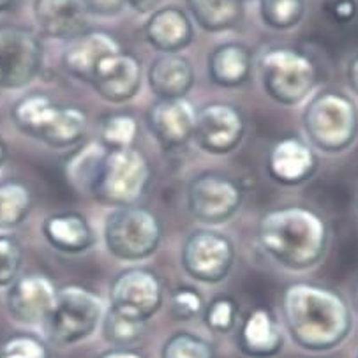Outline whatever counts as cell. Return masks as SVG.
<instances>
[{
  "instance_id": "cell-34",
  "label": "cell",
  "mask_w": 358,
  "mask_h": 358,
  "mask_svg": "<svg viewBox=\"0 0 358 358\" xmlns=\"http://www.w3.org/2000/svg\"><path fill=\"white\" fill-rule=\"evenodd\" d=\"M205 300L194 288H177L170 296V313L178 322H191L196 316L203 314Z\"/></svg>"
},
{
  "instance_id": "cell-1",
  "label": "cell",
  "mask_w": 358,
  "mask_h": 358,
  "mask_svg": "<svg viewBox=\"0 0 358 358\" xmlns=\"http://www.w3.org/2000/svg\"><path fill=\"white\" fill-rule=\"evenodd\" d=\"M281 310L293 343L313 353L339 348L353 329L350 303L336 289L322 285H289L282 292Z\"/></svg>"
},
{
  "instance_id": "cell-10",
  "label": "cell",
  "mask_w": 358,
  "mask_h": 358,
  "mask_svg": "<svg viewBox=\"0 0 358 358\" xmlns=\"http://www.w3.org/2000/svg\"><path fill=\"white\" fill-rule=\"evenodd\" d=\"M244 189L233 177L219 171L198 173L187 185V208L196 221L222 224L241 208Z\"/></svg>"
},
{
  "instance_id": "cell-43",
  "label": "cell",
  "mask_w": 358,
  "mask_h": 358,
  "mask_svg": "<svg viewBox=\"0 0 358 358\" xmlns=\"http://www.w3.org/2000/svg\"><path fill=\"white\" fill-rule=\"evenodd\" d=\"M13 2H15V0H0V13L8 11L13 6Z\"/></svg>"
},
{
  "instance_id": "cell-45",
  "label": "cell",
  "mask_w": 358,
  "mask_h": 358,
  "mask_svg": "<svg viewBox=\"0 0 358 358\" xmlns=\"http://www.w3.org/2000/svg\"><path fill=\"white\" fill-rule=\"evenodd\" d=\"M357 358H358V357H357Z\"/></svg>"
},
{
  "instance_id": "cell-33",
  "label": "cell",
  "mask_w": 358,
  "mask_h": 358,
  "mask_svg": "<svg viewBox=\"0 0 358 358\" xmlns=\"http://www.w3.org/2000/svg\"><path fill=\"white\" fill-rule=\"evenodd\" d=\"M0 358H50V350L37 336L18 334L2 344Z\"/></svg>"
},
{
  "instance_id": "cell-14",
  "label": "cell",
  "mask_w": 358,
  "mask_h": 358,
  "mask_svg": "<svg viewBox=\"0 0 358 358\" xmlns=\"http://www.w3.org/2000/svg\"><path fill=\"white\" fill-rule=\"evenodd\" d=\"M57 285L45 273L18 275L8 286L6 307L15 322L27 327H41L55 302Z\"/></svg>"
},
{
  "instance_id": "cell-38",
  "label": "cell",
  "mask_w": 358,
  "mask_h": 358,
  "mask_svg": "<svg viewBox=\"0 0 358 358\" xmlns=\"http://www.w3.org/2000/svg\"><path fill=\"white\" fill-rule=\"evenodd\" d=\"M163 2L164 0H127V6L138 15H152Z\"/></svg>"
},
{
  "instance_id": "cell-16",
  "label": "cell",
  "mask_w": 358,
  "mask_h": 358,
  "mask_svg": "<svg viewBox=\"0 0 358 358\" xmlns=\"http://www.w3.org/2000/svg\"><path fill=\"white\" fill-rule=\"evenodd\" d=\"M265 170L266 175L279 185H300L316 173V150L306 140L289 134L272 145L266 155Z\"/></svg>"
},
{
  "instance_id": "cell-22",
  "label": "cell",
  "mask_w": 358,
  "mask_h": 358,
  "mask_svg": "<svg viewBox=\"0 0 358 358\" xmlns=\"http://www.w3.org/2000/svg\"><path fill=\"white\" fill-rule=\"evenodd\" d=\"M147 80L155 99H180L194 85V69L180 53H166L152 60Z\"/></svg>"
},
{
  "instance_id": "cell-28",
  "label": "cell",
  "mask_w": 358,
  "mask_h": 358,
  "mask_svg": "<svg viewBox=\"0 0 358 358\" xmlns=\"http://www.w3.org/2000/svg\"><path fill=\"white\" fill-rule=\"evenodd\" d=\"M99 143L108 150L134 148L138 140V120L129 113H111L103 118Z\"/></svg>"
},
{
  "instance_id": "cell-27",
  "label": "cell",
  "mask_w": 358,
  "mask_h": 358,
  "mask_svg": "<svg viewBox=\"0 0 358 358\" xmlns=\"http://www.w3.org/2000/svg\"><path fill=\"white\" fill-rule=\"evenodd\" d=\"M32 210V192L22 182L0 184V229L22 224Z\"/></svg>"
},
{
  "instance_id": "cell-24",
  "label": "cell",
  "mask_w": 358,
  "mask_h": 358,
  "mask_svg": "<svg viewBox=\"0 0 358 358\" xmlns=\"http://www.w3.org/2000/svg\"><path fill=\"white\" fill-rule=\"evenodd\" d=\"M207 73L210 82L222 89L244 85L252 73V53L242 43H224L208 53Z\"/></svg>"
},
{
  "instance_id": "cell-29",
  "label": "cell",
  "mask_w": 358,
  "mask_h": 358,
  "mask_svg": "<svg viewBox=\"0 0 358 358\" xmlns=\"http://www.w3.org/2000/svg\"><path fill=\"white\" fill-rule=\"evenodd\" d=\"M306 15V0H259V18L268 29L289 30Z\"/></svg>"
},
{
  "instance_id": "cell-32",
  "label": "cell",
  "mask_w": 358,
  "mask_h": 358,
  "mask_svg": "<svg viewBox=\"0 0 358 358\" xmlns=\"http://www.w3.org/2000/svg\"><path fill=\"white\" fill-rule=\"evenodd\" d=\"M205 325L215 334H229L238 325V303L231 296H217L205 306Z\"/></svg>"
},
{
  "instance_id": "cell-12",
  "label": "cell",
  "mask_w": 358,
  "mask_h": 358,
  "mask_svg": "<svg viewBox=\"0 0 358 358\" xmlns=\"http://www.w3.org/2000/svg\"><path fill=\"white\" fill-rule=\"evenodd\" d=\"M41 67V39L25 27L0 25V89H23Z\"/></svg>"
},
{
  "instance_id": "cell-35",
  "label": "cell",
  "mask_w": 358,
  "mask_h": 358,
  "mask_svg": "<svg viewBox=\"0 0 358 358\" xmlns=\"http://www.w3.org/2000/svg\"><path fill=\"white\" fill-rule=\"evenodd\" d=\"M23 251L16 236L0 235V288L11 286L22 268Z\"/></svg>"
},
{
  "instance_id": "cell-20",
  "label": "cell",
  "mask_w": 358,
  "mask_h": 358,
  "mask_svg": "<svg viewBox=\"0 0 358 358\" xmlns=\"http://www.w3.org/2000/svg\"><path fill=\"white\" fill-rule=\"evenodd\" d=\"M118 52H122V46L111 34L104 30H89L67 43L62 53V66L67 74L90 85L97 66L106 57Z\"/></svg>"
},
{
  "instance_id": "cell-42",
  "label": "cell",
  "mask_w": 358,
  "mask_h": 358,
  "mask_svg": "<svg viewBox=\"0 0 358 358\" xmlns=\"http://www.w3.org/2000/svg\"><path fill=\"white\" fill-rule=\"evenodd\" d=\"M6 154H8V150H6V143H4V140H2V138H0V166H2V164H4V161H6Z\"/></svg>"
},
{
  "instance_id": "cell-5",
  "label": "cell",
  "mask_w": 358,
  "mask_h": 358,
  "mask_svg": "<svg viewBox=\"0 0 358 358\" xmlns=\"http://www.w3.org/2000/svg\"><path fill=\"white\" fill-rule=\"evenodd\" d=\"M263 90L281 106H299L317 85V66L306 52L292 46H273L258 59Z\"/></svg>"
},
{
  "instance_id": "cell-11",
  "label": "cell",
  "mask_w": 358,
  "mask_h": 358,
  "mask_svg": "<svg viewBox=\"0 0 358 358\" xmlns=\"http://www.w3.org/2000/svg\"><path fill=\"white\" fill-rule=\"evenodd\" d=\"M163 282L148 268L133 266L118 272L110 285V309L133 322L147 323L163 307Z\"/></svg>"
},
{
  "instance_id": "cell-25",
  "label": "cell",
  "mask_w": 358,
  "mask_h": 358,
  "mask_svg": "<svg viewBox=\"0 0 358 358\" xmlns=\"http://www.w3.org/2000/svg\"><path fill=\"white\" fill-rule=\"evenodd\" d=\"M108 148L99 141L78 145L76 150L66 161V178L74 191L92 196Z\"/></svg>"
},
{
  "instance_id": "cell-15",
  "label": "cell",
  "mask_w": 358,
  "mask_h": 358,
  "mask_svg": "<svg viewBox=\"0 0 358 358\" xmlns=\"http://www.w3.org/2000/svg\"><path fill=\"white\" fill-rule=\"evenodd\" d=\"M198 110L187 97L155 99L147 110V126L166 150L182 148L192 140Z\"/></svg>"
},
{
  "instance_id": "cell-7",
  "label": "cell",
  "mask_w": 358,
  "mask_h": 358,
  "mask_svg": "<svg viewBox=\"0 0 358 358\" xmlns=\"http://www.w3.org/2000/svg\"><path fill=\"white\" fill-rule=\"evenodd\" d=\"M103 238L113 258L120 262H141L159 249L163 224L154 212L141 205L117 207L104 217Z\"/></svg>"
},
{
  "instance_id": "cell-23",
  "label": "cell",
  "mask_w": 358,
  "mask_h": 358,
  "mask_svg": "<svg viewBox=\"0 0 358 358\" xmlns=\"http://www.w3.org/2000/svg\"><path fill=\"white\" fill-rule=\"evenodd\" d=\"M43 235L55 251L80 255L94 245V229L85 215L78 212H59L43 221Z\"/></svg>"
},
{
  "instance_id": "cell-37",
  "label": "cell",
  "mask_w": 358,
  "mask_h": 358,
  "mask_svg": "<svg viewBox=\"0 0 358 358\" xmlns=\"http://www.w3.org/2000/svg\"><path fill=\"white\" fill-rule=\"evenodd\" d=\"M90 16L113 18L126 9L127 0H82Z\"/></svg>"
},
{
  "instance_id": "cell-30",
  "label": "cell",
  "mask_w": 358,
  "mask_h": 358,
  "mask_svg": "<svg viewBox=\"0 0 358 358\" xmlns=\"http://www.w3.org/2000/svg\"><path fill=\"white\" fill-rule=\"evenodd\" d=\"M101 330L106 343H110L115 348H129L136 344L143 337L145 323H138L115 313L113 309L108 307L104 310L103 322H101Z\"/></svg>"
},
{
  "instance_id": "cell-26",
  "label": "cell",
  "mask_w": 358,
  "mask_h": 358,
  "mask_svg": "<svg viewBox=\"0 0 358 358\" xmlns=\"http://www.w3.org/2000/svg\"><path fill=\"white\" fill-rule=\"evenodd\" d=\"M192 23L210 34L235 29L244 18V0H185Z\"/></svg>"
},
{
  "instance_id": "cell-36",
  "label": "cell",
  "mask_w": 358,
  "mask_h": 358,
  "mask_svg": "<svg viewBox=\"0 0 358 358\" xmlns=\"http://www.w3.org/2000/svg\"><path fill=\"white\" fill-rule=\"evenodd\" d=\"M323 9H325V15L339 25L351 23L358 15L357 0H329Z\"/></svg>"
},
{
  "instance_id": "cell-8",
  "label": "cell",
  "mask_w": 358,
  "mask_h": 358,
  "mask_svg": "<svg viewBox=\"0 0 358 358\" xmlns=\"http://www.w3.org/2000/svg\"><path fill=\"white\" fill-rule=\"evenodd\" d=\"M150 182V163L140 150H108L92 196L111 208L138 205Z\"/></svg>"
},
{
  "instance_id": "cell-3",
  "label": "cell",
  "mask_w": 358,
  "mask_h": 358,
  "mask_svg": "<svg viewBox=\"0 0 358 358\" xmlns=\"http://www.w3.org/2000/svg\"><path fill=\"white\" fill-rule=\"evenodd\" d=\"M15 126L52 148H74L83 141L89 118L78 106L59 104L43 92L20 97L11 110Z\"/></svg>"
},
{
  "instance_id": "cell-39",
  "label": "cell",
  "mask_w": 358,
  "mask_h": 358,
  "mask_svg": "<svg viewBox=\"0 0 358 358\" xmlns=\"http://www.w3.org/2000/svg\"><path fill=\"white\" fill-rule=\"evenodd\" d=\"M346 80H348V85H350V89L358 96V55H355L353 59L348 62Z\"/></svg>"
},
{
  "instance_id": "cell-41",
  "label": "cell",
  "mask_w": 358,
  "mask_h": 358,
  "mask_svg": "<svg viewBox=\"0 0 358 358\" xmlns=\"http://www.w3.org/2000/svg\"><path fill=\"white\" fill-rule=\"evenodd\" d=\"M351 307L358 314V279L355 281L353 288H351Z\"/></svg>"
},
{
  "instance_id": "cell-31",
  "label": "cell",
  "mask_w": 358,
  "mask_h": 358,
  "mask_svg": "<svg viewBox=\"0 0 358 358\" xmlns=\"http://www.w3.org/2000/svg\"><path fill=\"white\" fill-rule=\"evenodd\" d=\"M161 358H215V350L203 337L182 330L164 341Z\"/></svg>"
},
{
  "instance_id": "cell-17",
  "label": "cell",
  "mask_w": 358,
  "mask_h": 358,
  "mask_svg": "<svg viewBox=\"0 0 358 358\" xmlns=\"http://www.w3.org/2000/svg\"><path fill=\"white\" fill-rule=\"evenodd\" d=\"M90 85L108 103H127L141 89V62L124 50L113 53L97 66Z\"/></svg>"
},
{
  "instance_id": "cell-13",
  "label": "cell",
  "mask_w": 358,
  "mask_h": 358,
  "mask_svg": "<svg viewBox=\"0 0 358 358\" xmlns=\"http://www.w3.org/2000/svg\"><path fill=\"white\" fill-rule=\"evenodd\" d=\"M244 136L245 118L233 104L210 103L198 110L192 140L207 154H229L238 148Z\"/></svg>"
},
{
  "instance_id": "cell-6",
  "label": "cell",
  "mask_w": 358,
  "mask_h": 358,
  "mask_svg": "<svg viewBox=\"0 0 358 358\" xmlns=\"http://www.w3.org/2000/svg\"><path fill=\"white\" fill-rule=\"evenodd\" d=\"M104 302L96 292L78 285L57 289L55 302L41 325L48 343L66 348L92 336L104 316Z\"/></svg>"
},
{
  "instance_id": "cell-18",
  "label": "cell",
  "mask_w": 358,
  "mask_h": 358,
  "mask_svg": "<svg viewBox=\"0 0 358 358\" xmlns=\"http://www.w3.org/2000/svg\"><path fill=\"white\" fill-rule=\"evenodd\" d=\"M39 32L55 41H73L90 30V15L82 0H34Z\"/></svg>"
},
{
  "instance_id": "cell-19",
  "label": "cell",
  "mask_w": 358,
  "mask_h": 358,
  "mask_svg": "<svg viewBox=\"0 0 358 358\" xmlns=\"http://www.w3.org/2000/svg\"><path fill=\"white\" fill-rule=\"evenodd\" d=\"M236 332V346L249 358H272L281 353L285 346L281 325L268 307L249 310Z\"/></svg>"
},
{
  "instance_id": "cell-4",
  "label": "cell",
  "mask_w": 358,
  "mask_h": 358,
  "mask_svg": "<svg viewBox=\"0 0 358 358\" xmlns=\"http://www.w3.org/2000/svg\"><path fill=\"white\" fill-rule=\"evenodd\" d=\"M307 143L323 154H343L358 138V108L348 94L322 90L309 97L302 113Z\"/></svg>"
},
{
  "instance_id": "cell-44",
  "label": "cell",
  "mask_w": 358,
  "mask_h": 358,
  "mask_svg": "<svg viewBox=\"0 0 358 358\" xmlns=\"http://www.w3.org/2000/svg\"><path fill=\"white\" fill-rule=\"evenodd\" d=\"M357 207H358V192H357Z\"/></svg>"
},
{
  "instance_id": "cell-9",
  "label": "cell",
  "mask_w": 358,
  "mask_h": 358,
  "mask_svg": "<svg viewBox=\"0 0 358 358\" xmlns=\"http://www.w3.org/2000/svg\"><path fill=\"white\" fill-rule=\"evenodd\" d=\"M235 244L228 235L214 229H196L182 245V268L194 281L217 285L229 275L235 263Z\"/></svg>"
},
{
  "instance_id": "cell-2",
  "label": "cell",
  "mask_w": 358,
  "mask_h": 358,
  "mask_svg": "<svg viewBox=\"0 0 358 358\" xmlns=\"http://www.w3.org/2000/svg\"><path fill=\"white\" fill-rule=\"evenodd\" d=\"M330 229L322 214L303 205L272 208L258 222L263 252L282 268L309 270L327 255Z\"/></svg>"
},
{
  "instance_id": "cell-40",
  "label": "cell",
  "mask_w": 358,
  "mask_h": 358,
  "mask_svg": "<svg viewBox=\"0 0 358 358\" xmlns=\"http://www.w3.org/2000/svg\"><path fill=\"white\" fill-rule=\"evenodd\" d=\"M97 358H145L143 355L138 353V351L129 350V348H113V350H108L104 353H101Z\"/></svg>"
},
{
  "instance_id": "cell-21",
  "label": "cell",
  "mask_w": 358,
  "mask_h": 358,
  "mask_svg": "<svg viewBox=\"0 0 358 358\" xmlns=\"http://www.w3.org/2000/svg\"><path fill=\"white\" fill-rule=\"evenodd\" d=\"M143 36L161 55L180 53L194 39V23L184 9L175 6L159 8L145 22Z\"/></svg>"
}]
</instances>
